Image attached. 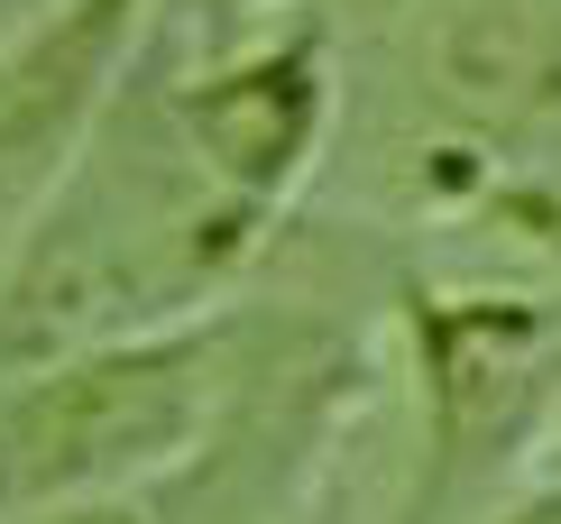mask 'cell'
<instances>
[{
    "instance_id": "1",
    "label": "cell",
    "mask_w": 561,
    "mask_h": 524,
    "mask_svg": "<svg viewBox=\"0 0 561 524\" xmlns=\"http://www.w3.org/2000/svg\"><path fill=\"white\" fill-rule=\"evenodd\" d=\"M213 331H184V341L46 360L19 396H0V515L56 506L184 451L213 396Z\"/></svg>"
},
{
    "instance_id": "2",
    "label": "cell",
    "mask_w": 561,
    "mask_h": 524,
    "mask_svg": "<svg viewBox=\"0 0 561 524\" xmlns=\"http://www.w3.org/2000/svg\"><path fill=\"white\" fill-rule=\"evenodd\" d=\"M138 10L148 0H65L46 29H28L0 56V203L37 184L65 157V138L102 111V83L121 65Z\"/></svg>"
}]
</instances>
